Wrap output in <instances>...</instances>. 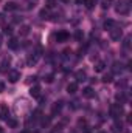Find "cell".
I'll use <instances>...</instances> for the list:
<instances>
[{
	"label": "cell",
	"mask_w": 132,
	"mask_h": 133,
	"mask_svg": "<svg viewBox=\"0 0 132 133\" xmlns=\"http://www.w3.org/2000/svg\"><path fill=\"white\" fill-rule=\"evenodd\" d=\"M115 11L118 14H121V16L129 14V11H131V0H120L117 8H115Z\"/></svg>",
	"instance_id": "obj_1"
},
{
	"label": "cell",
	"mask_w": 132,
	"mask_h": 133,
	"mask_svg": "<svg viewBox=\"0 0 132 133\" xmlns=\"http://www.w3.org/2000/svg\"><path fill=\"white\" fill-rule=\"evenodd\" d=\"M123 115V107L121 104H112L110 105V116L112 118H120Z\"/></svg>",
	"instance_id": "obj_2"
},
{
	"label": "cell",
	"mask_w": 132,
	"mask_h": 133,
	"mask_svg": "<svg viewBox=\"0 0 132 133\" xmlns=\"http://www.w3.org/2000/svg\"><path fill=\"white\" fill-rule=\"evenodd\" d=\"M109 36H110V39H112L113 42H118V40L121 39V36H123V31L115 26V28H112V30L109 31Z\"/></svg>",
	"instance_id": "obj_3"
},
{
	"label": "cell",
	"mask_w": 132,
	"mask_h": 133,
	"mask_svg": "<svg viewBox=\"0 0 132 133\" xmlns=\"http://www.w3.org/2000/svg\"><path fill=\"white\" fill-rule=\"evenodd\" d=\"M19 79H20V71H17V70H11V71L8 73V81H9L11 84L17 82Z\"/></svg>",
	"instance_id": "obj_4"
},
{
	"label": "cell",
	"mask_w": 132,
	"mask_h": 133,
	"mask_svg": "<svg viewBox=\"0 0 132 133\" xmlns=\"http://www.w3.org/2000/svg\"><path fill=\"white\" fill-rule=\"evenodd\" d=\"M82 96H84V98H87V99L95 98V91H93V88H92V87H86V88L82 90Z\"/></svg>",
	"instance_id": "obj_5"
},
{
	"label": "cell",
	"mask_w": 132,
	"mask_h": 133,
	"mask_svg": "<svg viewBox=\"0 0 132 133\" xmlns=\"http://www.w3.org/2000/svg\"><path fill=\"white\" fill-rule=\"evenodd\" d=\"M68 37H70V34L67 33V31H64V30L56 34V39H58V42H61V43H62V42H67Z\"/></svg>",
	"instance_id": "obj_6"
},
{
	"label": "cell",
	"mask_w": 132,
	"mask_h": 133,
	"mask_svg": "<svg viewBox=\"0 0 132 133\" xmlns=\"http://www.w3.org/2000/svg\"><path fill=\"white\" fill-rule=\"evenodd\" d=\"M9 110H8V105L6 104H0V119H6Z\"/></svg>",
	"instance_id": "obj_7"
},
{
	"label": "cell",
	"mask_w": 132,
	"mask_h": 133,
	"mask_svg": "<svg viewBox=\"0 0 132 133\" xmlns=\"http://www.w3.org/2000/svg\"><path fill=\"white\" fill-rule=\"evenodd\" d=\"M30 96L31 98H40V87H37V85H34L30 88Z\"/></svg>",
	"instance_id": "obj_8"
},
{
	"label": "cell",
	"mask_w": 132,
	"mask_h": 133,
	"mask_svg": "<svg viewBox=\"0 0 132 133\" xmlns=\"http://www.w3.org/2000/svg\"><path fill=\"white\" fill-rule=\"evenodd\" d=\"M75 76H76V81H78V82H82V81H86V79H87V74H86V71H84V70L76 71V74H75Z\"/></svg>",
	"instance_id": "obj_9"
},
{
	"label": "cell",
	"mask_w": 132,
	"mask_h": 133,
	"mask_svg": "<svg viewBox=\"0 0 132 133\" xmlns=\"http://www.w3.org/2000/svg\"><path fill=\"white\" fill-rule=\"evenodd\" d=\"M39 56H40L39 53H36L34 56H30V57H28V61H27V64H28L30 66L36 65V64H37V61H39Z\"/></svg>",
	"instance_id": "obj_10"
},
{
	"label": "cell",
	"mask_w": 132,
	"mask_h": 133,
	"mask_svg": "<svg viewBox=\"0 0 132 133\" xmlns=\"http://www.w3.org/2000/svg\"><path fill=\"white\" fill-rule=\"evenodd\" d=\"M67 91H68L70 95H75V93L78 91V84H76V82L68 84V85H67Z\"/></svg>",
	"instance_id": "obj_11"
},
{
	"label": "cell",
	"mask_w": 132,
	"mask_h": 133,
	"mask_svg": "<svg viewBox=\"0 0 132 133\" xmlns=\"http://www.w3.org/2000/svg\"><path fill=\"white\" fill-rule=\"evenodd\" d=\"M103 26H104V30H109V31H110L112 28H115V22L109 19V20H106V22H104V25H103Z\"/></svg>",
	"instance_id": "obj_12"
},
{
	"label": "cell",
	"mask_w": 132,
	"mask_h": 133,
	"mask_svg": "<svg viewBox=\"0 0 132 133\" xmlns=\"http://www.w3.org/2000/svg\"><path fill=\"white\" fill-rule=\"evenodd\" d=\"M17 46H19L17 39H9V42H8V48H9V50H16Z\"/></svg>",
	"instance_id": "obj_13"
},
{
	"label": "cell",
	"mask_w": 132,
	"mask_h": 133,
	"mask_svg": "<svg viewBox=\"0 0 132 133\" xmlns=\"http://www.w3.org/2000/svg\"><path fill=\"white\" fill-rule=\"evenodd\" d=\"M19 33H20V36H28L30 34V26L28 25H22L20 30H19Z\"/></svg>",
	"instance_id": "obj_14"
},
{
	"label": "cell",
	"mask_w": 132,
	"mask_h": 133,
	"mask_svg": "<svg viewBox=\"0 0 132 133\" xmlns=\"http://www.w3.org/2000/svg\"><path fill=\"white\" fill-rule=\"evenodd\" d=\"M17 8V5L14 3V2H8L6 5H5V11H14Z\"/></svg>",
	"instance_id": "obj_15"
},
{
	"label": "cell",
	"mask_w": 132,
	"mask_h": 133,
	"mask_svg": "<svg viewBox=\"0 0 132 133\" xmlns=\"http://www.w3.org/2000/svg\"><path fill=\"white\" fill-rule=\"evenodd\" d=\"M104 68H106V64H104V62H98V64L95 65V71H97V73H101V71H104Z\"/></svg>",
	"instance_id": "obj_16"
},
{
	"label": "cell",
	"mask_w": 132,
	"mask_h": 133,
	"mask_svg": "<svg viewBox=\"0 0 132 133\" xmlns=\"http://www.w3.org/2000/svg\"><path fill=\"white\" fill-rule=\"evenodd\" d=\"M113 71H115V73H121V71H123V65L118 64V62H115V64H113Z\"/></svg>",
	"instance_id": "obj_17"
},
{
	"label": "cell",
	"mask_w": 132,
	"mask_h": 133,
	"mask_svg": "<svg viewBox=\"0 0 132 133\" xmlns=\"http://www.w3.org/2000/svg\"><path fill=\"white\" fill-rule=\"evenodd\" d=\"M45 6H47V9H51V8H55V6H56V0H47Z\"/></svg>",
	"instance_id": "obj_18"
},
{
	"label": "cell",
	"mask_w": 132,
	"mask_h": 133,
	"mask_svg": "<svg viewBox=\"0 0 132 133\" xmlns=\"http://www.w3.org/2000/svg\"><path fill=\"white\" fill-rule=\"evenodd\" d=\"M129 45H131V36H126V39L123 42V46L124 48H129Z\"/></svg>",
	"instance_id": "obj_19"
},
{
	"label": "cell",
	"mask_w": 132,
	"mask_h": 133,
	"mask_svg": "<svg viewBox=\"0 0 132 133\" xmlns=\"http://www.w3.org/2000/svg\"><path fill=\"white\" fill-rule=\"evenodd\" d=\"M103 82H106V84H109V82H112V74H106V76L103 77Z\"/></svg>",
	"instance_id": "obj_20"
},
{
	"label": "cell",
	"mask_w": 132,
	"mask_h": 133,
	"mask_svg": "<svg viewBox=\"0 0 132 133\" xmlns=\"http://www.w3.org/2000/svg\"><path fill=\"white\" fill-rule=\"evenodd\" d=\"M84 3H86V6H87L89 9H92V8H93V3H95V2H93V0H86Z\"/></svg>",
	"instance_id": "obj_21"
},
{
	"label": "cell",
	"mask_w": 132,
	"mask_h": 133,
	"mask_svg": "<svg viewBox=\"0 0 132 133\" xmlns=\"http://www.w3.org/2000/svg\"><path fill=\"white\" fill-rule=\"evenodd\" d=\"M8 125L9 127H16L17 125V121L16 119H8Z\"/></svg>",
	"instance_id": "obj_22"
},
{
	"label": "cell",
	"mask_w": 132,
	"mask_h": 133,
	"mask_svg": "<svg viewBox=\"0 0 132 133\" xmlns=\"http://www.w3.org/2000/svg\"><path fill=\"white\" fill-rule=\"evenodd\" d=\"M40 17H42V19H47V17H48V11H47V9H42V11H40Z\"/></svg>",
	"instance_id": "obj_23"
},
{
	"label": "cell",
	"mask_w": 132,
	"mask_h": 133,
	"mask_svg": "<svg viewBox=\"0 0 132 133\" xmlns=\"http://www.w3.org/2000/svg\"><path fill=\"white\" fill-rule=\"evenodd\" d=\"M44 79H45V82H48V84H50V82H53V76H51V74H47Z\"/></svg>",
	"instance_id": "obj_24"
},
{
	"label": "cell",
	"mask_w": 132,
	"mask_h": 133,
	"mask_svg": "<svg viewBox=\"0 0 132 133\" xmlns=\"http://www.w3.org/2000/svg\"><path fill=\"white\" fill-rule=\"evenodd\" d=\"M113 0H103V8H109V3H112Z\"/></svg>",
	"instance_id": "obj_25"
},
{
	"label": "cell",
	"mask_w": 132,
	"mask_h": 133,
	"mask_svg": "<svg viewBox=\"0 0 132 133\" xmlns=\"http://www.w3.org/2000/svg\"><path fill=\"white\" fill-rule=\"evenodd\" d=\"M33 115H34V119H39L40 118V110H36Z\"/></svg>",
	"instance_id": "obj_26"
},
{
	"label": "cell",
	"mask_w": 132,
	"mask_h": 133,
	"mask_svg": "<svg viewBox=\"0 0 132 133\" xmlns=\"http://www.w3.org/2000/svg\"><path fill=\"white\" fill-rule=\"evenodd\" d=\"M75 37H76V39H81V37H82V33H81V31H76Z\"/></svg>",
	"instance_id": "obj_27"
},
{
	"label": "cell",
	"mask_w": 132,
	"mask_h": 133,
	"mask_svg": "<svg viewBox=\"0 0 132 133\" xmlns=\"http://www.w3.org/2000/svg\"><path fill=\"white\" fill-rule=\"evenodd\" d=\"M5 34H11V28L9 26H5Z\"/></svg>",
	"instance_id": "obj_28"
},
{
	"label": "cell",
	"mask_w": 132,
	"mask_h": 133,
	"mask_svg": "<svg viewBox=\"0 0 132 133\" xmlns=\"http://www.w3.org/2000/svg\"><path fill=\"white\" fill-rule=\"evenodd\" d=\"M2 91H5V84H3V82H0V93H2Z\"/></svg>",
	"instance_id": "obj_29"
},
{
	"label": "cell",
	"mask_w": 132,
	"mask_h": 133,
	"mask_svg": "<svg viewBox=\"0 0 132 133\" xmlns=\"http://www.w3.org/2000/svg\"><path fill=\"white\" fill-rule=\"evenodd\" d=\"M84 2H86V0H76V3H78V5H82Z\"/></svg>",
	"instance_id": "obj_30"
},
{
	"label": "cell",
	"mask_w": 132,
	"mask_h": 133,
	"mask_svg": "<svg viewBox=\"0 0 132 133\" xmlns=\"http://www.w3.org/2000/svg\"><path fill=\"white\" fill-rule=\"evenodd\" d=\"M3 22H5V20H3V16L0 14V23H3Z\"/></svg>",
	"instance_id": "obj_31"
},
{
	"label": "cell",
	"mask_w": 132,
	"mask_h": 133,
	"mask_svg": "<svg viewBox=\"0 0 132 133\" xmlns=\"http://www.w3.org/2000/svg\"><path fill=\"white\" fill-rule=\"evenodd\" d=\"M61 2H62V3H68V2H70V0H61Z\"/></svg>",
	"instance_id": "obj_32"
},
{
	"label": "cell",
	"mask_w": 132,
	"mask_h": 133,
	"mask_svg": "<svg viewBox=\"0 0 132 133\" xmlns=\"http://www.w3.org/2000/svg\"><path fill=\"white\" fill-rule=\"evenodd\" d=\"M0 45H2V34H0Z\"/></svg>",
	"instance_id": "obj_33"
},
{
	"label": "cell",
	"mask_w": 132,
	"mask_h": 133,
	"mask_svg": "<svg viewBox=\"0 0 132 133\" xmlns=\"http://www.w3.org/2000/svg\"><path fill=\"white\" fill-rule=\"evenodd\" d=\"M0 2H2V0H0Z\"/></svg>",
	"instance_id": "obj_34"
}]
</instances>
